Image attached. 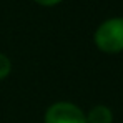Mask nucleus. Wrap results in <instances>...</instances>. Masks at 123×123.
I'll list each match as a JSON object with an SVG mask.
<instances>
[{
  "mask_svg": "<svg viewBox=\"0 0 123 123\" xmlns=\"http://www.w3.org/2000/svg\"><path fill=\"white\" fill-rule=\"evenodd\" d=\"M93 43L108 55L123 52V17H111L102 22L93 33Z\"/></svg>",
  "mask_w": 123,
  "mask_h": 123,
  "instance_id": "nucleus-1",
  "label": "nucleus"
},
{
  "mask_svg": "<svg viewBox=\"0 0 123 123\" xmlns=\"http://www.w3.org/2000/svg\"><path fill=\"white\" fill-rule=\"evenodd\" d=\"M43 123H86V115L78 105L62 100L45 110Z\"/></svg>",
  "mask_w": 123,
  "mask_h": 123,
  "instance_id": "nucleus-2",
  "label": "nucleus"
},
{
  "mask_svg": "<svg viewBox=\"0 0 123 123\" xmlns=\"http://www.w3.org/2000/svg\"><path fill=\"white\" fill-rule=\"evenodd\" d=\"M85 115L86 123H113V111L106 105H95Z\"/></svg>",
  "mask_w": 123,
  "mask_h": 123,
  "instance_id": "nucleus-3",
  "label": "nucleus"
},
{
  "mask_svg": "<svg viewBox=\"0 0 123 123\" xmlns=\"http://www.w3.org/2000/svg\"><path fill=\"white\" fill-rule=\"evenodd\" d=\"M12 60L8 58V55H5L3 52H0V82L5 80L10 73H12Z\"/></svg>",
  "mask_w": 123,
  "mask_h": 123,
  "instance_id": "nucleus-4",
  "label": "nucleus"
},
{
  "mask_svg": "<svg viewBox=\"0 0 123 123\" xmlns=\"http://www.w3.org/2000/svg\"><path fill=\"white\" fill-rule=\"evenodd\" d=\"M35 3H38L42 7H55V5H58L62 3L63 0H33Z\"/></svg>",
  "mask_w": 123,
  "mask_h": 123,
  "instance_id": "nucleus-5",
  "label": "nucleus"
}]
</instances>
